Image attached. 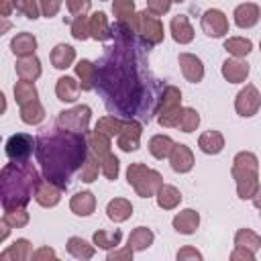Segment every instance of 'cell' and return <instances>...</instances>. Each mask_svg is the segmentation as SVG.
<instances>
[{"mask_svg":"<svg viewBox=\"0 0 261 261\" xmlns=\"http://www.w3.org/2000/svg\"><path fill=\"white\" fill-rule=\"evenodd\" d=\"M96 84L106 96V104L110 110H116L124 116H133L141 104V82L135 73V67L128 59L124 43L112 47L110 53L98 67Z\"/></svg>","mask_w":261,"mask_h":261,"instance_id":"6da1fadb","label":"cell"},{"mask_svg":"<svg viewBox=\"0 0 261 261\" xmlns=\"http://www.w3.org/2000/svg\"><path fill=\"white\" fill-rule=\"evenodd\" d=\"M37 157L49 181L67 188L71 171L86 159V139L75 130H51L37 139Z\"/></svg>","mask_w":261,"mask_h":261,"instance_id":"7a4b0ae2","label":"cell"},{"mask_svg":"<svg viewBox=\"0 0 261 261\" xmlns=\"http://www.w3.org/2000/svg\"><path fill=\"white\" fill-rule=\"evenodd\" d=\"M39 186V175L29 161L8 163L2 169V206L4 210L22 208Z\"/></svg>","mask_w":261,"mask_h":261,"instance_id":"3957f363","label":"cell"},{"mask_svg":"<svg viewBox=\"0 0 261 261\" xmlns=\"http://www.w3.org/2000/svg\"><path fill=\"white\" fill-rule=\"evenodd\" d=\"M232 175L237 179V190L239 196L245 198H253L255 192L259 190V175H257V157L253 153H239L234 157V165H232Z\"/></svg>","mask_w":261,"mask_h":261,"instance_id":"277c9868","label":"cell"},{"mask_svg":"<svg viewBox=\"0 0 261 261\" xmlns=\"http://www.w3.org/2000/svg\"><path fill=\"white\" fill-rule=\"evenodd\" d=\"M126 177H128V184L137 190V194L143 198L153 196L161 188V175L157 171L145 167L143 163H133L126 171Z\"/></svg>","mask_w":261,"mask_h":261,"instance_id":"5b68a950","label":"cell"},{"mask_svg":"<svg viewBox=\"0 0 261 261\" xmlns=\"http://www.w3.org/2000/svg\"><path fill=\"white\" fill-rule=\"evenodd\" d=\"M90 145L98 155L102 173L108 179H116V175H118V159L114 155H110V137L100 133V130H94L92 137H90Z\"/></svg>","mask_w":261,"mask_h":261,"instance_id":"8992f818","label":"cell"},{"mask_svg":"<svg viewBox=\"0 0 261 261\" xmlns=\"http://www.w3.org/2000/svg\"><path fill=\"white\" fill-rule=\"evenodd\" d=\"M179 100H181L179 90H175V88H171V86L165 88L163 98H161V108H159V122H161L163 126H177L179 114H181Z\"/></svg>","mask_w":261,"mask_h":261,"instance_id":"52a82bcc","label":"cell"},{"mask_svg":"<svg viewBox=\"0 0 261 261\" xmlns=\"http://www.w3.org/2000/svg\"><path fill=\"white\" fill-rule=\"evenodd\" d=\"M135 29H137V33H141L145 39H147V43H151V45H155V43H159L161 39H163V27H161V22H159V18L155 16V14H151V12H139L137 16H135Z\"/></svg>","mask_w":261,"mask_h":261,"instance_id":"ba28073f","label":"cell"},{"mask_svg":"<svg viewBox=\"0 0 261 261\" xmlns=\"http://www.w3.org/2000/svg\"><path fill=\"white\" fill-rule=\"evenodd\" d=\"M33 145H35L33 137L22 135V133L12 135V137L6 141V155H8L10 161L22 163V161H27L29 155L33 153Z\"/></svg>","mask_w":261,"mask_h":261,"instance_id":"9c48e42d","label":"cell"},{"mask_svg":"<svg viewBox=\"0 0 261 261\" xmlns=\"http://www.w3.org/2000/svg\"><path fill=\"white\" fill-rule=\"evenodd\" d=\"M88 120H90L88 106H75V108L59 114V124L65 126L67 130H75V133H84L88 128Z\"/></svg>","mask_w":261,"mask_h":261,"instance_id":"30bf717a","label":"cell"},{"mask_svg":"<svg viewBox=\"0 0 261 261\" xmlns=\"http://www.w3.org/2000/svg\"><path fill=\"white\" fill-rule=\"evenodd\" d=\"M259 104H261V98H259L255 86H245V90L239 92L234 106L241 116H253L259 110Z\"/></svg>","mask_w":261,"mask_h":261,"instance_id":"8fae6325","label":"cell"},{"mask_svg":"<svg viewBox=\"0 0 261 261\" xmlns=\"http://www.w3.org/2000/svg\"><path fill=\"white\" fill-rule=\"evenodd\" d=\"M202 29L210 37H220L228 31V20L220 10H206L202 16Z\"/></svg>","mask_w":261,"mask_h":261,"instance_id":"7c38bea8","label":"cell"},{"mask_svg":"<svg viewBox=\"0 0 261 261\" xmlns=\"http://www.w3.org/2000/svg\"><path fill=\"white\" fill-rule=\"evenodd\" d=\"M59 186H55L53 181L45 179V181H39L37 190H35V200L41 204V206H55L59 202Z\"/></svg>","mask_w":261,"mask_h":261,"instance_id":"4fadbf2b","label":"cell"},{"mask_svg":"<svg viewBox=\"0 0 261 261\" xmlns=\"http://www.w3.org/2000/svg\"><path fill=\"white\" fill-rule=\"evenodd\" d=\"M179 65H181V71L184 75L190 80V82H200L202 75H204V67H202V61L196 57V55H190V53H181L179 55Z\"/></svg>","mask_w":261,"mask_h":261,"instance_id":"5bb4252c","label":"cell"},{"mask_svg":"<svg viewBox=\"0 0 261 261\" xmlns=\"http://www.w3.org/2000/svg\"><path fill=\"white\" fill-rule=\"evenodd\" d=\"M169 159H171V167L179 173L184 171H190L192 165H194V157H192V151L186 147V145H175L173 151L169 153Z\"/></svg>","mask_w":261,"mask_h":261,"instance_id":"9a60e30c","label":"cell"},{"mask_svg":"<svg viewBox=\"0 0 261 261\" xmlns=\"http://www.w3.org/2000/svg\"><path fill=\"white\" fill-rule=\"evenodd\" d=\"M16 73L20 80H27V82H35L39 75H41V63L35 55H29V57H20V61L16 63Z\"/></svg>","mask_w":261,"mask_h":261,"instance_id":"2e32d148","label":"cell"},{"mask_svg":"<svg viewBox=\"0 0 261 261\" xmlns=\"http://www.w3.org/2000/svg\"><path fill=\"white\" fill-rule=\"evenodd\" d=\"M139 137H141V124L130 120L118 135V147L124 151H135L139 147Z\"/></svg>","mask_w":261,"mask_h":261,"instance_id":"e0dca14e","label":"cell"},{"mask_svg":"<svg viewBox=\"0 0 261 261\" xmlns=\"http://www.w3.org/2000/svg\"><path fill=\"white\" fill-rule=\"evenodd\" d=\"M259 20V6L257 4H241L237 10H234V22L241 27V29H249L253 27L255 22Z\"/></svg>","mask_w":261,"mask_h":261,"instance_id":"ac0fdd59","label":"cell"},{"mask_svg":"<svg viewBox=\"0 0 261 261\" xmlns=\"http://www.w3.org/2000/svg\"><path fill=\"white\" fill-rule=\"evenodd\" d=\"M10 47H12V53H14V55H18V57H29V55H33L35 49H37V39H35L31 33H18V35L12 39Z\"/></svg>","mask_w":261,"mask_h":261,"instance_id":"d6986e66","label":"cell"},{"mask_svg":"<svg viewBox=\"0 0 261 261\" xmlns=\"http://www.w3.org/2000/svg\"><path fill=\"white\" fill-rule=\"evenodd\" d=\"M90 35L94 39H98V41H106V39H110L114 35L112 29H110V24H108V20H106V14L104 12L92 14V18H90Z\"/></svg>","mask_w":261,"mask_h":261,"instance_id":"ffe728a7","label":"cell"},{"mask_svg":"<svg viewBox=\"0 0 261 261\" xmlns=\"http://www.w3.org/2000/svg\"><path fill=\"white\" fill-rule=\"evenodd\" d=\"M249 73V65L245 61H237V59H226L224 65H222V75L232 82V84H239L247 77Z\"/></svg>","mask_w":261,"mask_h":261,"instance_id":"44dd1931","label":"cell"},{"mask_svg":"<svg viewBox=\"0 0 261 261\" xmlns=\"http://www.w3.org/2000/svg\"><path fill=\"white\" fill-rule=\"evenodd\" d=\"M171 33H173V39L177 43H190L192 37H194V29H192V24L188 22V18L184 14L175 16L171 20Z\"/></svg>","mask_w":261,"mask_h":261,"instance_id":"7402d4cb","label":"cell"},{"mask_svg":"<svg viewBox=\"0 0 261 261\" xmlns=\"http://www.w3.org/2000/svg\"><path fill=\"white\" fill-rule=\"evenodd\" d=\"M80 84L73 80V77H59L57 80V96H59V100H63V102H73L75 98H77V94H80Z\"/></svg>","mask_w":261,"mask_h":261,"instance_id":"603a6c76","label":"cell"},{"mask_svg":"<svg viewBox=\"0 0 261 261\" xmlns=\"http://www.w3.org/2000/svg\"><path fill=\"white\" fill-rule=\"evenodd\" d=\"M198 220H200V218H198V212H194V210H184V212H179V214L173 218V226H175L177 232L190 234V232L196 230Z\"/></svg>","mask_w":261,"mask_h":261,"instance_id":"cb8c5ba5","label":"cell"},{"mask_svg":"<svg viewBox=\"0 0 261 261\" xmlns=\"http://www.w3.org/2000/svg\"><path fill=\"white\" fill-rule=\"evenodd\" d=\"M75 71H77V75H80V86H82V90H92L94 88V84H96V75H98V67L94 65V63H90V61H80L77 65H75Z\"/></svg>","mask_w":261,"mask_h":261,"instance_id":"d4e9b609","label":"cell"},{"mask_svg":"<svg viewBox=\"0 0 261 261\" xmlns=\"http://www.w3.org/2000/svg\"><path fill=\"white\" fill-rule=\"evenodd\" d=\"M71 210L75 212V214H80V216H88V214H92V210H94V206H96V200H94V196L90 194V192H80V194H75L73 198H71Z\"/></svg>","mask_w":261,"mask_h":261,"instance_id":"484cf974","label":"cell"},{"mask_svg":"<svg viewBox=\"0 0 261 261\" xmlns=\"http://www.w3.org/2000/svg\"><path fill=\"white\" fill-rule=\"evenodd\" d=\"M33 257V251H31V245H29V241L27 239H18L14 245H10L2 255H0V259L2 261H6V259H31Z\"/></svg>","mask_w":261,"mask_h":261,"instance_id":"4316f807","label":"cell"},{"mask_svg":"<svg viewBox=\"0 0 261 261\" xmlns=\"http://www.w3.org/2000/svg\"><path fill=\"white\" fill-rule=\"evenodd\" d=\"M106 212H108V218H110V220H114V222H122V220H126V218L130 216L133 206H130L126 200L116 198V200H112V202L108 204Z\"/></svg>","mask_w":261,"mask_h":261,"instance_id":"83f0119b","label":"cell"},{"mask_svg":"<svg viewBox=\"0 0 261 261\" xmlns=\"http://www.w3.org/2000/svg\"><path fill=\"white\" fill-rule=\"evenodd\" d=\"M75 59V51L69 47V45H57L53 51H51V61L57 69H63L67 65H71V61Z\"/></svg>","mask_w":261,"mask_h":261,"instance_id":"f1b7e54d","label":"cell"},{"mask_svg":"<svg viewBox=\"0 0 261 261\" xmlns=\"http://www.w3.org/2000/svg\"><path fill=\"white\" fill-rule=\"evenodd\" d=\"M43 116H45V110H43V106H41L39 100H33V102L20 106V118L27 124H39L43 120Z\"/></svg>","mask_w":261,"mask_h":261,"instance_id":"f546056e","label":"cell"},{"mask_svg":"<svg viewBox=\"0 0 261 261\" xmlns=\"http://www.w3.org/2000/svg\"><path fill=\"white\" fill-rule=\"evenodd\" d=\"M222 147H224V139L216 130H208L200 137V149L204 153H220Z\"/></svg>","mask_w":261,"mask_h":261,"instance_id":"4dcf8cb0","label":"cell"},{"mask_svg":"<svg viewBox=\"0 0 261 261\" xmlns=\"http://www.w3.org/2000/svg\"><path fill=\"white\" fill-rule=\"evenodd\" d=\"M173 141L169 137H163V135H157L151 139L149 143V151L157 157V159H163V157H169V153L173 151Z\"/></svg>","mask_w":261,"mask_h":261,"instance_id":"1f68e13d","label":"cell"},{"mask_svg":"<svg viewBox=\"0 0 261 261\" xmlns=\"http://www.w3.org/2000/svg\"><path fill=\"white\" fill-rule=\"evenodd\" d=\"M14 98H16V102H18L20 106H24V104L37 100V90H35L33 82H27V80L16 82V86H14Z\"/></svg>","mask_w":261,"mask_h":261,"instance_id":"d6a6232c","label":"cell"},{"mask_svg":"<svg viewBox=\"0 0 261 261\" xmlns=\"http://www.w3.org/2000/svg\"><path fill=\"white\" fill-rule=\"evenodd\" d=\"M151 243H153V232H151L149 228H145V226L135 228V230L130 232V237H128V247H130V249H137V251L147 249Z\"/></svg>","mask_w":261,"mask_h":261,"instance_id":"836d02e7","label":"cell"},{"mask_svg":"<svg viewBox=\"0 0 261 261\" xmlns=\"http://www.w3.org/2000/svg\"><path fill=\"white\" fill-rule=\"evenodd\" d=\"M124 126H126V122H122L120 118L106 116V118H102V120L96 124V130H100V133H104V135H108V137H114V135H120Z\"/></svg>","mask_w":261,"mask_h":261,"instance_id":"e575fe53","label":"cell"},{"mask_svg":"<svg viewBox=\"0 0 261 261\" xmlns=\"http://www.w3.org/2000/svg\"><path fill=\"white\" fill-rule=\"evenodd\" d=\"M179 200H181V196H179V192L173 186H161L159 188L157 202H159L161 208H173V206H177Z\"/></svg>","mask_w":261,"mask_h":261,"instance_id":"d590c367","label":"cell"},{"mask_svg":"<svg viewBox=\"0 0 261 261\" xmlns=\"http://www.w3.org/2000/svg\"><path fill=\"white\" fill-rule=\"evenodd\" d=\"M67 251H69L73 257H77V259H90V257L94 255V249L88 247V243H86L84 239H77V237H71V239H69Z\"/></svg>","mask_w":261,"mask_h":261,"instance_id":"8d00e7d4","label":"cell"},{"mask_svg":"<svg viewBox=\"0 0 261 261\" xmlns=\"http://www.w3.org/2000/svg\"><path fill=\"white\" fill-rule=\"evenodd\" d=\"M224 49L228 53H232L234 57H243V55H247L251 51V41L249 39H241V37H232V39H228L224 43Z\"/></svg>","mask_w":261,"mask_h":261,"instance_id":"74e56055","label":"cell"},{"mask_svg":"<svg viewBox=\"0 0 261 261\" xmlns=\"http://www.w3.org/2000/svg\"><path fill=\"white\" fill-rule=\"evenodd\" d=\"M112 10H114V16H116L118 20H122V22H130V20H133L135 4H133V0H114Z\"/></svg>","mask_w":261,"mask_h":261,"instance_id":"f35d334b","label":"cell"},{"mask_svg":"<svg viewBox=\"0 0 261 261\" xmlns=\"http://www.w3.org/2000/svg\"><path fill=\"white\" fill-rule=\"evenodd\" d=\"M120 241V230H112V232H106V230H98L94 234V243L102 249H112L116 247Z\"/></svg>","mask_w":261,"mask_h":261,"instance_id":"ab89813d","label":"cell"},{"mask_svg":"<svg viewBox=\"0 0 261 261\" xmlns=\"http://www.w3.org/2000/svg\"><path fill=\"white\" fill-rule=\"evenodd\" d=\"M2 220H4L8 226H14V228H18V226H24V224L29 222V214H27L22 208L4 210V216H2Z\"/></svg>","mask_w":261,"mask_h":261,"instance_id":"60d3db41","label":"cell"},{"mask_svg":"<svg viewBox=\"0 0 261 261\" xmlns=\"http://www.w3.org/2000/svg\"><path fill=\"white\" fill-rule=\"evenodd\" d=\"M198 122H200L198 112H196V110H192V108H184V110H181V114H179V122H177V126H179L181 130L190 133V130H194V128L198 126Z\"/></svg>","mask_w":261,"mask_h":261,"instance_id":"b9f144b4","label":"cell"},{"mask_svg":"<svg viewBox=\"0 0 261 261\" xmlns=\"http://www.w3.org/2000/svg\"><path fill=\"white\" fill-rule=\"evenodd\" d=\"M259 245H261V239L255 232H251L247 228L237 232V247H249L251 251H255Z\"/></svg>","mask_w":261,"mask_h":261,"instance_id":"7bdbcfd3","label":"cell"},{"mask_svg":"<svg viewBox=\"0 0 261 261\" xmlns=\"http://www.w3.org/2000/svg\"><path fill=\"white\" fill-rule=\"evenodd\" d=\"M71 35L75 39H80V41L88 39V35H90V20L86 16H75V20L71 24Z\"/></svg>","mask_w":261,"mask_h":261,"instance_id":"ee69618b","label":"cell"},{"mask_svg":"<svg viewBox=\"0 0 261 261\" xmlns=\"http://www.w3.org/2000/svg\"><path fill=\"white\" fill-rule=\"evenodd\" d=\"M14 8L22 12L27 18H39V6L37 0H14Z\"/></svg>","mask_w":261,"mask_h":261,"instance_id":"f6af8a7d","label":"cell"},{"mask_svg":"<svg viewBox=\"0 0 261 261\" xmlns=\"http://www.w3.org/2000/svg\"><path fill=\"white\" fill-rule=\"evenodd\" d=\"M100 169H102V167H100V161L96 163V159L88 157L86 163H84V167H82V181H94Z\"/></svg>","mask_w":261,"mask_h":261,"instance_id":"bcb514c9","label":"cell"},{"mask_svg":"<svg viewBox=\"0 0 261 261\" xmlns=\"http://www.w3.org/2000/svg\"><path fill=\"white\" fill-rule=\"evenodd\" d=\"M65 2H67L69 12L75 14V16H84L90 8V0H65Z\"/></svg>","mask_w":261,"mask_h":261,"instance_id":"7dc6e473","label":"cell"},{"mask_svg":"<svg viewBox=\"0 0 261 261\" xmlns=\"http://www.w3.org/2000/svg\"><path fill=\"white\" fill-rule=\"evenodd\" d=\"M169 4H171V0H147V8H149V12L155 14V16L167 12V10H169Z\"/></svg>","mask_w":261,"mask_h":261,"instance_id":"c3c4849f","label":"cell"},{"mask_svg":"<svg viewBox=\"0 0 261 261\" xmlns=\"http://www.w3.org/2000/svg\"><path fill=\"white\" fill-rule=\"evenodd\" d=\"M39 4H41V12L45 16H53V14H57L61 0H39Z\"/></svg>","mask_w":261,"mask_h":261,"instance_id":"681fc988","label":"cell"},{"mask_svg":"<svg viewBox=\"0 0 261 261\" xmlns=\"http://www.w3.org/2000/svg\"><path fill=\"white\" fill-rule=\"evenodd\" d=\"M184 257H196V259H200L202 255H200L198 251H192V249H186V251H179V253H177V259H184Z\"/></svg>","mask_w":261,"mask_h":261,"instance_id":"f907efd6","label":"cell"},{"mask_svg":"<svg viewBox=\"0 0 261 261\" xmlns=\"http://www.w3.org/2000/svg\"><path fill=\"white\" fill-rule=\"evenodd\" d=\"M41 257H55V253H53L51 249H39V251L33 255V259H41Z\"/></svg>","mask_w":261,"mask_h":261,"instance_id":"816d5d0a","label":"cell"},{"mask_svg":"<svg viewBox=\"0 0 261 261\" xmlns=\"http://www.w3.org/2000/svg\"><path fill=\"white\" fill-rule=\"evenodd\" d=\"M12 6H14V0H2V16H8Z\"/></svg>","mask_w":261,"mask_h":261,"instance_id":"f5cc1de1","label":"cell"},{"mask_svg":"<svg viewBox=\"0 0 261 261\" xmlns=\"http://www.w3.org/2000/svg\"><path fill=\"white\" fill-rule=\"evenodd\" d=\"M128 255H133V249L128 247L126 251H122V253H112V255H108V259H114V257H128Z\"/></svg>","mask_w":261,"mask_h":261,"instance_id":"db71d44e","label":"cell"},{"mask_svg":"<svg viewBox=\"0 0 261 261\" xmlns=\"http://www.w3.org/2000/svg\"><path fill=\"white\" fill-rule=\"evenodd\" d=\"M253 198H255V206H257V208H261V188L255 192V196H253Z\"/></svg>","mask_w":261,"mask_h":261,"instance_id":"11a10c76","label":"cell"},{"mask_svg":"<svg viewBox=\"0 0 261 261\" xmlns=\"http://www.w3.org/2000/svg\"><path fill=\"white\" fill-rule=\"evenodd\" d=\"M175 2H184V0H175Z\"/></svg>","mask_w":261,"mask_h":261,"instance_id":"9f6ffc18","label":"cell"}]
</instances>
